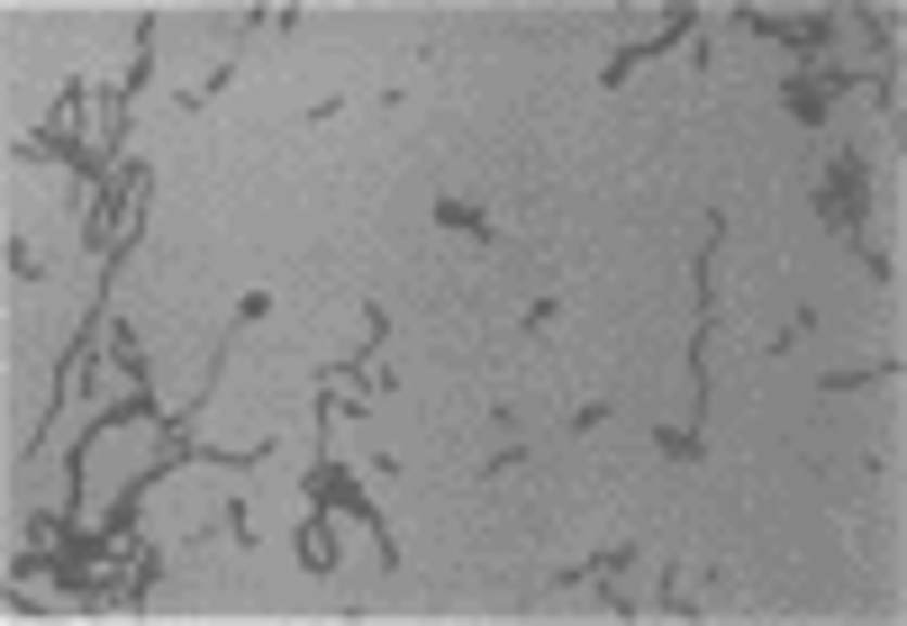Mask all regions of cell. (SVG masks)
<instances>
[{
	"label": "cell",
	"instance_id": "obj_1",
	"mask_svg": "<svg viewBox=\"0 0 907 626\" xmlns=\"http://www.w3.org/2000/svg\"><path fill=\"white\" fill-rule=\"evenodd\" d=\"M436 228H463V237H490V218L472 200H436Z\"/></svg>",
	"mask_w": 907,
	"mask_h": 626
}]
</instances>
